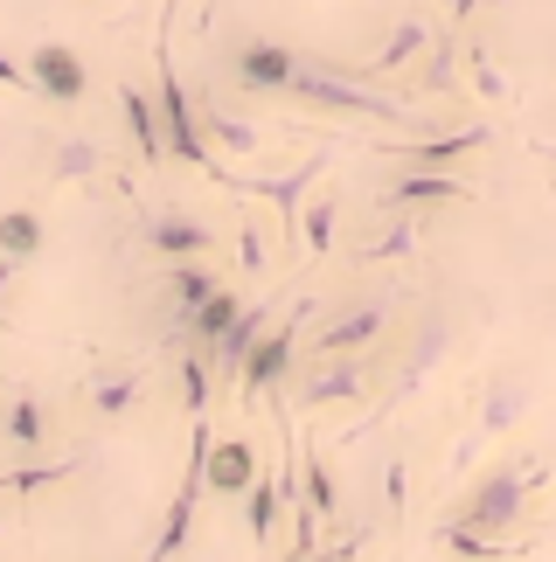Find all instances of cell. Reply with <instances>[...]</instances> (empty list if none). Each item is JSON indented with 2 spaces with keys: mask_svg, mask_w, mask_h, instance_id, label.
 I'll list each match as a JSON object with an SVG mask.
<instances>
[{
  "mask_svg": "<svg viewBox=\"0 0 556 562\" xmlns=\"http://www.w3.org/2000/svg\"><path fill=\"white\" fill-rule=\"evenodd\" d=\"M292 104H307V112H327V119H376V125H403V133H418V112L397 98L369 91L348 63H320V56H299L292 70Z\"/></svg>",
  "mask_w": 556,
  "mask_h": 562,
  "instance_id": "obj_1",
  "label": "cell"
},
{
  "mask_svg": "<svg viewBox=\"0 0 556 562\" xmlns=\"http://www.w3.org/2000/svg\"><path fill=\"white\" fill-rule=\"evenodd\" d=\"M549 480L543 465H494L487 480L474 486V501L459 507V521H474L480 535H494V542H508L515 535V521L529 514V493H536Z\"/></svg>",
  "mask_w": 556,
  "mask_h": 562,
  "instance_id": "obj_2",
  "label": "cell"
},
{
  "mask_svg": "<svg viewBox=\"0 0 556 562\" xmlns=\"http://www.w3.org/2000/svg\"><path fill=\"white\" fill-rule=\"evenodd\" d=\"M320 306L313 299H299V306L286 313V319H271V327L258 334V348H251V361L237 369V396L244 403H265L278 382L292 375V355H299V334H307V319H313Z\"/></svg>",
  "mask_w": 556,
  "mask_h": 562,
  "instance_id": "obj_3",
  "label": "cell"
},
{
  "mask_svg": "<svg viewBox=\"0 0 556 562\" xmlns=\"http://www.w3.org/2000/svg\"><path fill=\"white\" fill-rule=\"evenodd\" d=\"M445 348H453V327H445V313H424V319H418V334H411V355L397 361V382H390V396H382V403H376V409H369V417H362L355 430H341V438H348V445H355V438H369V424H382L397 403H411L418 389H424V375H432L438 361H445Z\"/></svg>",
  "mask_w": 556,
  "mask_h": 562,
  "instance_id": "obj_4",
  "label": "cell"
},
{
  "mask_svg": "<svg viewBox=\"0 0 556 562\" xmlns=\"http://www.w3.org/2000/svg\"><path fill=\"white\" fill-rule=\"evenodd\" d=\"M376 369L369 355H320V369L299 382V409H334V403H369Z\"/></svg>",
  "mask_w": 556,
  "mask_h": 562,
  "instance_id": "obj_5",
  "label": "cell"
},
{
  "mask_svg": "<svg viewBox=\"0 0 556 562\" xmlns=\"http://www.w3.org/2000/svg\"><path fill=\"white\" fill-rule=\"evenodd\" d=\"M292 70H299V49L292 42H271V35H251L244 49L230 56V77H237V91H251V98H286Z\"/></svg>",
  "mask_w": 556,
  "mask_h": 562,
  "instance_id": "obj_6",
  "label": "cell"
},
{
  "mask_svg": "<svg viewBox=\"0 0 556 562\" xmlns=\"http://www.w3.org/2000/svg\"><path fill=\"white\" fill-rule=\"evenodd\" d=\"M382 327H390V299H355V306H341L313 334V355H369L382 340Z\"/></svg>",
  "mask_w": 556,
  "mask_h": 562,
  "instance_id": "obj_7",
  "label": "cell"
},
{
  "mask_svg": "<svg viewBox=\"0 0 556 562\" xmlns=\"http://www.w3.org/2000/svg\"><path fill=\"white\" fill-rule=\"evenodd\" d=\"M494 139V125H453V133H424V139H397V146H382V160H397V167H445L453 175V160L466 154H480V146Z\"/></svg>",
  "mask_w": 556,
  "mask_h": 562,
  "instance_id": "obj_8",
  "label": "cell"
},
{
  "mask_svg": "<svg viewBox=\"0 0 556 562\" xmlns=\"http://www.w3.org/2000/svg\"><path fill=\"white\" fill-rule=\"evenodd\" d=\"M29 70H35L42 104H84V91H91V70H84V56L70 49V42H35Z\"/></svg>",
  "mask_w": 556,
  "mask_h": 562,
  "instance_id": "obj_9",
  "label": "cell"
},
{
  "mask_svg": "<svg viewBox=\"0 0 556 562\" xmlns=\"http://www.w3.org/2000/svg\"><path fill=\"white\" fill-rule=\"evenodd\" d=\"M140 244L175 265V257H209V250H216V229L196 223L188 209H160V215H146V223H140Z\"/></svg>",
  "mask_w": 556,
  "mask_h": 562,
  "instance_id": "obj_10",
  "label": "cell"
},
{
  "mask_svg": "<svg viewBox=\"0 0 556 562\" xmlns=\"http://www.w3.org/2000/svg\"><path fill=\"white\" fill-rule=\"evenodd\" d=\"M529 403H536V382H529L522 369L487 375V396H480V424H474V438H508V430L529 417Z\"/></svg>",
  "mask_w": 556,
  "mask_h": 562,
  "instance_id": "obj_11",
  "label": "cell"
},
{
  "mask_svg": "<svg viewBox=\"0 0 556 562\" xmlns=\"http://www.w3.org/2000/svg\"><path fill=\"white\" fill-rule=\"evenodd\" d=\"M445 202H474V188L445 167H403V175L382 188V209H445Z\"/></svg>",
  "mask_w": 556,
  "mask_h": 562,
  "instance_id": "obj_12",
  "label": "cell"
},
{
  "mask_svg": "<svg viewBox=\"0 0 556 562\" xmlns=\"http://www.w3.org/2000/svg\"><path fill=\"white\" fill-rule=\"evenodd\" d=\"M424 49H432V21H424V14H403L397 29L382 35V49H376L369 63H362L355 77H362V83H376V77H397V70H411V63H418Z\"/></svg>",
  "mask_w": 556,
  "mask_h": 562,
  "instance_id": "obj_13",
  "label": "cell"
},
{
  "mask_svg": "<svg viewBox=\"0 0 556 562\" xmlns=\"http://www.w3.org/2000/svg\"><path fill=\"white\" fill-rule=\"evenodd\" d=\"M202 472H209V493H216V501H244L251 480H258V445L251 438H216Z\"/></svg>",
  "mask_w": 556,
  "mask_h": 562,
  "instance_id": "obj_14",
  "label": "cell"
},
{
  "mask_svg": "<svg viewBox=\"0 0 556 562\" xmlns=\"http://www.w3.org/2000/svg\"><path fill=\"white\" fill-rule=\"evenodd\" d=\"M119 112H125V133H133V154L146 167L167 160V125H160V98H146L140 83H119Z\"/></svg>",
  "mask_w": 556,
  "mask_h": 562,
  "instance_id": "obj_15",
  "label": "cell"
},
{
  "mask_svg": "<svg viewBox=\"0 0 556 562\" xmlns=\"http://www.w3.org/2000/svg\"><path fill=\"white\" fill-rule=\"evenodd\" d=\"M84 403H91V417L119 424V417H133V409L146 403V382H140V369H98L91 382H84Z\"/></svg>",
  "mask_w": 556,
  "mask_h": 562,
  "instance_id": "obj_16",
  "label": "cell"
},
{
  "mask_svg": "<svg viewBox=\"0 0 556 562\" xmlns=\"http://www.w3.org/2000/svg\"><path fill=\"white\" fill-rule=\"evenodd\" d=\"M265 327H271V306H244L237 319H230V327H223V340L209 348V361H216V375H230V382H237V369L251 361V348H258V334H265Z\"/></svg>",
  "mask_w": 556,
  "mask_h": 562,
  "instance_id": "obj_17",
  "label": "cell"
},
{
  "mask_svg": "<svg viewBox=\"0 0 556 562\" xmlns=\"http://www.w3.org/2000/svg\"><path fill=\"white\" fill-rule=\"evenodd\" d=\"M202 112V133H209V146H223V154H237V160H251V154H265V133L251 125L244 112H230V104H196Z\"/></svg>",
  "mask_w": 556,
  "mask_h": 562,
  "instance_id": "obj_18",
  "label": "cell"
},
{
  "mask_svg": "<svg viewBox=\"0 0 556 562\" xmlns=\"http://www.w3.org/2000/svg\"><path fill=\"white\" fill-rule=\"evenodd\" d=\"M418 244H424V215L390 209V229L369 236V244L355 250V265H403V257H418Z\"/></svg>",
  "mask_w": 556,
  "mask_h": 562,
  "instance_id": "obj_19",
  "label": "cell"
},
{
  "mask_svg": "<svg viewBox=\"0 0 556 562\" xmlns=\"http://www.w3.org/2000/svg\"><path fill=\"white\" fill-rule=\"evenodd\" d=\"M0 445L8 451H42L49 445V409L35 396H8V409H0Z\"/></svg>",
  "mask_w": 556,
  "mask_h": 562,
  "instance_id": "obj_20",
  "label": "cell"
},
{
  "mask_svg": "<svg viewBox=\"0 0 556 562\" xmlns=\"http://www.w3.org/2000/svg\"><path fill=\"white\" fill-rule=\"evenodd\" d=\"M104 175V146L98 139H56L49 146V181L56 188H84Z\"/></svg>",
  "mask_w": 556,
  "mask_h": 562,
  "instance_id": "obj_21",
  "label": "cell"
},
{
  "mask_svg": "<svg viewBox=\"0 0 556 562\" xmlns=\"http://www.w3.org/2000/svg\"><path fill=\"white\" fill-rule=\"evenodd\" d=\"M244 306H237V292H209L202 299V306L196 313H188V319H175V340H188V348H216V340H223V327H230V319H237Z\"/></svg>",
  "mask_w": 556,
  "mask_h": 562,
  "instance_id": "obj_22",
  "label": "cell"
},
{
  "mask_svg": "<svg viewBox=\"0 0 556 562\" xmlns=\"http://www.w3.org/2000/svg\"><path fill=\"white\" fill-rule=\"evenodd\" d=\"M334 236H341V202H334V194H313V202L299 209V257L320 265V257L334 250Z\"/></svg>",
  "mask_w": 556,
  "mask_h": 562,
  "instance_id": "obj_23",
  "label": "cell"
},
{
  "mask_svg": "<svg viewBox=\"0 0 556 562\" xmlns=\"http://www.w3.org/2000/svg\"><path fill=\"white\" fill-rule=\"evenodd\" d=\"M209 292H223V285H216V271H209L202 257H175V265H167V299H175V319H188Z\"/></svg>",
  "mask_w": 556,
  "mask_h": 562,
  "instance_id": "obj_24",
  "label": "cell"
},
{
  "mask_svg": "<svg viewBox=\"0 0 556 562\" xmlns=\"http://www.w3.org/2000/svg\"><path fill=\"white\" fill-rule=\"evenodd\" d=\"M299 501H307L320 521L341 514V486H334V472H327V459H320L313 445H299Z\"/></svg>",
  "mask_w": 556,
  "mask_h": 562,
  "instance_id": "obj_25",
  "label": "cell"
},
{
  "mask_svg": "<svg viewBox=\"0 0 556 562\" xmlns=\"http://www.w3.org/2000/svg\"><path fill=\"white\" fill-rule=\"evenodd\" d=\"M84 472V451H70V459H35V465H14V472H0V493H42V486H63V480H77Z\"/></svg>",
  "mask_w": 556,
  "mask_h": 562,
  "instance_id": "obj_26",
  "label": "cell"
},
{
  "mask_svg": "<svg viewBox=\"0 0 556 562\" xmlns=\"http://www.w3.org/2000/svg\"><path fill=\"white\" fill-rule=\"evenodd\" d=\"M286 507H292L286 486L258 472V480H251V493H244V528H251V542H271V535H278V514H286Z\"/></svg>",
  "mask_w": 556,
  "mask_h": 562,
  "instance_id": "obj_27",
  "label": "cell"
},
{
  "mask_svg": "<svg viewBox=\"0 0 556 562\" xmlns=\"http://www.w3.org/2000/svg\"><path fill=\"white\" fill-rule=\"evenodd\" d=\"M459 63H466L459 35H432V49H424V70H418V91H424V98H445V91L459 83Z\"/></svg>",
  "mask_w": 556,
  "mask_h": 562,
  "instance_id": "obj_28",
  "label": "cell"
},
{
  "mask_svg": "<svg viewBox=\"0 0 556 562\" xmlns=\"http://www.w3.org/2000/svg\"><path fill=\"white\" fill-rule=\"evenodd\" d=\"M0 250L21 257V265L42 257V215L35 209H8V215H0Z\"/></svg>",
  "mask_w": 556,
  "mask_h": 562,
  "instance_id": "obj_29",
  "label": "cell"
},
{
  "mask_svg": "<svg viewBox=\"0 0 556 562\" xmlns=\"http://www.w3.org/2000/svg\"><path fill=\"white\" fill-rule=\"evenodd\" d=\"M466 83H474L480 104H508V77H501V63L487 49H466Z\"/></svg>",
  "mask_w": 556,
  "mask_h": 562,
  "instance_id": "obj_30",
  "label": "cell"
},
{
  "mask_svg": "<svg viewBox=\"0 0 556 562\" xmlns=\"http://www.w3.org/2000/svg\"><path fill=\"white\" fill-rule=\"evenodd\" d=\"M438 549H453V555H501V542H494V535H480L474 521H459V514L438 528Z\"/></svg>",
  "mask_w": 556,
  "mask_h": 562,
  "instance_id": "obj_31",
  "label": "cell"
},
{
  "mask_svg": "<svg viewBox=\"0 0 556 562\" xmlns=\"http://www.w3.org/2000/svg\"><path fill=\"white\" fill-rule=\"evenodd\" d=\"M237 265H244V271H265V236H258V215H244V223H237Z\"/></svg>",
  "mask_w": 556,
  "mask_h": 562,
  "instance_id": "obj_32",
  "label": "cell"
},
{
  "mask_svg": "<svg viewBox=\"0 0 556 562\" xmlns=\"http://www.w3.org/2000/svg\"><path fill=\"white\" fill-rule=\"evenodd\" d=\"M0 83H8V91H21V98H42V91H35V70H29V63H14L8 49H0Z\"/></svg>",
  "mask_w": 556,
  "mask_h": 562,
  "instance_id": "obj_33",
  "label": "cell"
},
{
  "mask_svg": "<svg viewBox=\"0 0 556 562\" xmlns=\"http://www.w3.org/2000/svg\"><path fill=\"white\" fill-rule=\"evenodd\" d=\"M382 493H390V514H403V501H411V472H403V459H390V472H382Z\"/></svg>",
  "mask_w": 556,
  "mask_h": 562,
  "instance_id": "obj_34",
  "label": "cell"
},
{
  "mask_svg": "<svg viewBox=\"0 0 556 562\" xmlns=\"http://www.w3.org/2000/svg\"><path fill=\"white\" fill-rule=\"evenodd\" d=\"M14 271H21V257L0 250V306H8V285H14Z\"/></svg>",
  "mask_w": 556,
  "mask_h": 562,
  "instance_id": "obj_35",
  "label": "cell"
},
{
  "mask_svg": "<svg viewBox=\"0 0 556 562\" xmlns=\"http://www.w3.org/2000/svg\"><path fill=\"white\" fill-rule=\"evenodd\" d=\"M438 8H445V14H453V21H466V14H474V8H480V0H438Z\"/></svg>",
  "mask_w": 556,
  "mask_h": 562,
  "instance_id": "obj_36",
  "label": "cell"
},
{
  "mask_svg": "<svg viewBox=\"0 0 556 562\" xmlns=\"http://www.w3.org/2000/svg\"><path fill=\"white\" fill-rule=\"evenodd\" d=\"M543 160H549V167H556V146H543Z\"/></svg>",
  "mask_w": 556,
  "mask_h": 562,
  "instance_id": "obj_37",
  "label": "cell"
}]
</instances>
